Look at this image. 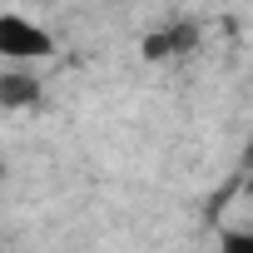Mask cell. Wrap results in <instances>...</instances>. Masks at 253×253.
Wrapping results in <instances>:
<instances>
[{
    "label": "cell",
    "instance_id": "cell-3",
    "mask_svg": "<svg viewBox=\"0 0 253 253\" xmlns=\"http://www.w3.org/2000/svg\"><path fill=\"white\" fill-rule=\"evenodd\" d=\"M194 45V25H174V30H154L144 40V60H164V55H179Z\"/></svg>",
    "mask_w": 253,
    "mask_h": 253
},
{
    "label": "cell",
    "instance_id": "cell-2",
    "mask_svg": "<svg viewBox=\"0 0 253 253\" xmlns=\"http://www.w3.org/2000/svg\"><path fill=\"white\" fill-rule=\"evenodd\" d=\"M40 104V80L25 70H5L0 75V109H30Z\"/></svg>",
    "mask_w": 253,
    "mask_h": 253
},
{
    "label": "cell",
    "instance_id": "cell-1",
    "mask_svg": "<svg viewBox=\"0 0 253 253\" xmlns=\"http://www.w3.org/2000/svg\"><path fill=\"white\" fill-rule=\"evenodd\" d=\"M0 55H5V60H45V55H55V40L35 20L5 10V15H0Z\"/></svg>",
    "mask_w": 253,
    "mask_h": 253
},
{
    "label": "cell",
    "instance_id": "cell-5",
    "mask_svg": "<svg viewBox=\"0 0 253 253\" xmlns=\"http://www.w3.org/2000/svg\"><path fill=\"white\" fill-rule=\"evenodd\" d=\"M243 194H253V169H248V179H243Z\"/></svg>",
    "mask_w": 253,
    "mask_h": 253
},
{
    "label": "cell",
    "instance_id": "cell-4",
    "mask_svg": "<svg viewBox=\"0 0 253 253\" xmlns=\"http://www.w3.org/2000/svg\"><path fill=\"white\" fill-rule=\"evenodd\" d=\"M218 253H253V228H248V233H223Z\"/></svg>",
    "mask_w": 253,
    "mask_h": 253
},
{
    "label": "cell",
    "instance_id": "cell-6",
    "mask_svg": "<svg viewBox=\"0 0 253 253\" xmlns=\"http://www.w3.org/2000/svg\"><path fill=\"white\" fill-rule=\"evenodd\" d=\"M248 169H253V144H248Z\"/></svg>",
    "mask_w": 253,
    "mask_h": 253
}]
</instances>
